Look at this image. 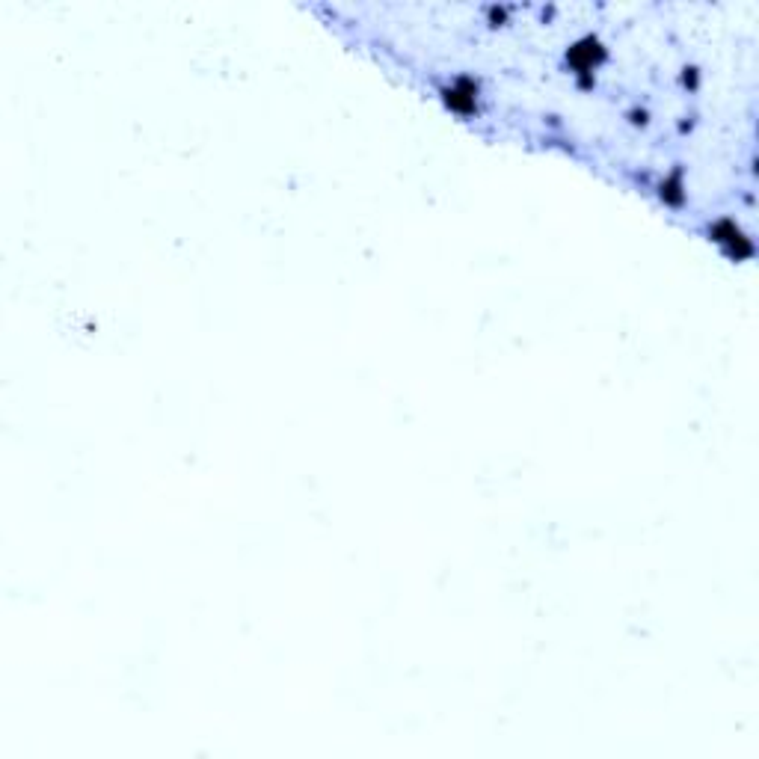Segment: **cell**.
<instances>
[{
	"label": "cell",
	"mask_w": 759,
	"mask_h": 759,
	"mask_svg": "<svg viewBox=\"0 0 759 759\" xmlns=\"http://www.w3.org/2000/svg\"><path fill=\"white\" fill-rule=\"evenodd\" d=\"M510 6H487L484 9V15H487V21L493 24V27H499V24H507V18H510Z\"/></svg>",
	"instance_id": "5b68a950"
},
{
	"label": "cell",
	"mask_w": 759,
	"mask_h": 759,
	"mask_svg": "<svg viewBox=\"0 0 759 759\" xmlns=\"http://www.w3.org/2000/svg\"><path fill=\"white\" fill-rule=\"evenodd\" d=\"M659 196H662L668 205H674V208H679V205L685 202V187H682V175H679V172H671V175L662 181Z\"/></svg>",
	"instance_id": "277c9868"
},
{
	"label": "cell",
	"mask_w": 759,
	"mask_h": 759,
	"mask_svg": "<svg viewBox=\"0 0 759 759\" xmlns=\"http://www.w3.org/2000/svg\"><path fill=\"white\" fill-rule=\"evenodd\" d=\"M439 95H442V104H445L451 113L463 116V119L478 116V110H481V84H478L472 75L454 78L451 84L442 86Z\"/></svg>",
	"instance_id": "7a4b0ae2"
},
{
	"label": "cell",
	"mask_w": 759,
	"mask_h": 759,
	"mask_svg": "<svg viewBox=\"0 0 759 759\" xmlns=\"http://www.w3.org/2000/svg\"><path fill=\"white\" fill-rule=\"evenodd\" d=\"M709 238L724 250V253L730 255L733 261H748V258H754V241L742 232V226L736 223V220H730V217H724V220H718L712 229H709Z\"/></svg>",
	"instance_id": "3957f363"
},
{
	"label": "cell",
	"mask_w": 759,
	"mask_h": 759,
	"mask_svg": "<svg viewBox=\"0 0 759 759\" xmlns=\"http://www.w3.org/2000/svg\"><path fill=\"white\" fill-rule=\"evenodd\" d=\"M608 60V48L602 45L599 36H582L579 42H573L567 48V66L576 72L579 84L591 86L593 84V72Z\"/></svg>",
	"instance_id": "6da1fadb"
}]
</instances>
